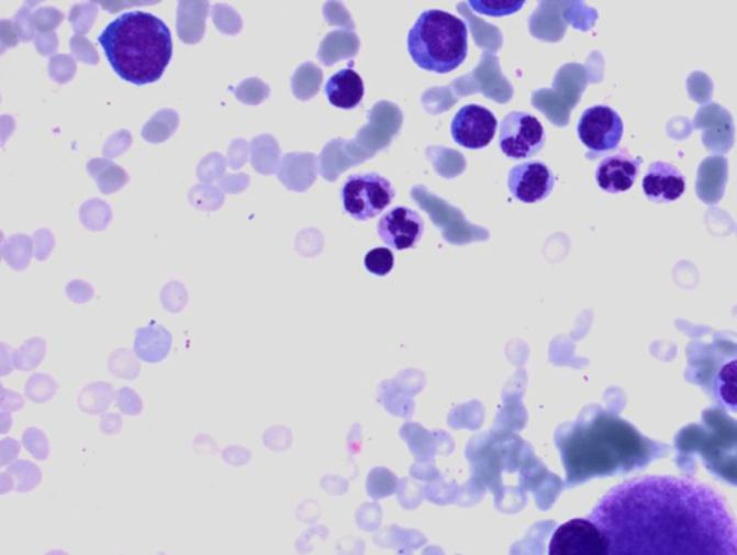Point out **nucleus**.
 <instances>
[{
  "instance_id": "obj_1",
  "label": "nucleus",
  "mask_w": 737,
  "mask_h": 555,
  "mask_svg": "<svg viewBox=\"0 0 737 555\" xmlns=\"http://www.w3.org/2000/svg\"><path fill=\"white\" fill-rule=\"evenodd\" d=\"M590 520L610 555H737V522L725 498L697 480L647 475L616 485Z\"/></svg>"
},
{
  "instance_id": "obj_2",
  "label": "nucleus",
  "mask_w": 737,
  "mask_h": 555,
  "mask_svg": "<svg viewBox=\"0 0 737 555\" xmlns=\"http://www.w3.org/2000/svg\"><path fill=\"white\" fill-rule=\"evenodd\" d=\"M568 487H577L596 476L629 471L638 455L639 436L623 420L608 413H598L588 420L562 425L556 432Z\"/></svg>"
},
{
  "instance_id": "obj_3",
  "label": "nucleus",
  "mask_w": 737,
  "mask_h": 555,
  "mask_svg": "<svg viewBox=\"0 0 737 555\" xmlns=\"http://www.w3.org/2000/svg\"><path fill=\"white\" fill-rule=\"evenodd\" d=\"M99 44L115 74L134 86L159 81L174 54L169 26L143 11L115 18L101 32Z\"/></svg>"
},
{
  "instance_id": "obj_4",
  "label": "nucleus",
  "mask_w": 737,
  "mask_h": 555,
  "mask_svg": "<svg viewBox=\"0 0 737 555\" xmlns=\"http://www.w3.org/2000/svg\"><path fill=\"white\" fill-rule=\"evenodd\" d=\"M407 53L425 71H456L468 55L467 23L442 9L422 12L407 34Z\"/></svg>"
},
{
  "instance_id": "obj_5",
  "label": "nucleus",
  "mask_w": 737,
  "mask_h": 555,
  "mask_svg": "<svg viewBox=\"0 0 737 555\" xmlns=\"http://www.w3.org/2000/svg\"><path fill=\"white\" fill-rule=\"evenodd\" d=\"M395 193L391 180L380 177L379 174L351 175L343 184V208L351 219L369 221L391 206Z\"/></svg>"
},
{
  "instance_id": "obj_6",
  "label": "nucleus",
  "mask_w": 737,
  "mask_h": 555,
  "mask_svg": "<svg viewBox=\"0 0 737 555\" xmlns=\"http://www.w3.org/2000/svg\"><path fill=\"white\" fill-rule=\"evenodd\" d=\"M546 143L544 124L526 111H510L500 127L499 146L512 159L539 155Z\"/></svg>"
},
{
  "instance_id": "obj_7",
  "label": "nucleus",
  "mask_w": 737,
  "mask_h": 555,
  "mask_svg": "<svg viewBox=\"0 0 737 555\" xmlns=\"http://www.w3.org/2000/svg\"><path fill=\"white\" fill-rule=\"evenodd\" d=\"M578 136L595 156L615 151L624 136L623 119L610 106H593L579 119Z\"/></svg>"
},
{
  "instance_id": "obj_8",
  "label": "nucleus",
  "mask_w": 737,
  "mask_h": 555,
  "mask_svg": "<svg viewBox=\"0 0 737 555\" xmlns=\"http://www.w3.org/2000/svg\"><path fill=\"white\" fill-rule=\"evenodd\" d=\"M548 555H610V540L590 518H577L555 531Z\"/></svg>"
},
{
  "instance_id": "obj_9",
  "label": "nucleus",
  "mask_w": 737,
  "mask_h": 555,
  "mask_svg": "<svg viewBox=\"0 0 737 555\" xmlns=\"http://www.w3.org/2000/svg\"><path fill=\"white\" fill-rule=\"evenodd\" d=\"M498 126L493 111L480 104L462 106L454 115L451 136L466 149H484L493 141Z\"/></svg>"
},
{
  "instance_id": "obj_10",
  "label": "nucleus",
  "mask_w": 737,
  "mask_h": 555,
  "mask_svg": "<svg viewBox=\"0 0 737 555\" xmlns=\"http://www.w3.org/2000/svg\"><path fill=\"white\" fill-rule=\"evenodd\" d=\"M424 219L407 207L392 208L378 222L379 238L398 252L415 248L424 237Z\"/></svg>"
},
{
  "instance_id": "obj_11",
  "label": "nucleus",
  "mask_w": 737,
  "mask_h": 555,
  "mask_svg": "<svg viewBox=\"0 0 737 555\" xmlns=\"http://www.w3.org/2000/svg\"><path fill=\"white\" fill-rule=\"evenodd\" d=\"M507 187L514 200L541 202L554 192L555 175L544 162H525L510 169Z\"/></svg>"
},
{
  "instance_id": "obj_12",
  "label": "nucleus",
  "mask_w": 737,
  "mask_h": 555,
  "mask_svg": "<svg viewBox=\"0 0 737 555\" xmlns=\"http://www.w3.org/2000/svg\"><path fill=\"white\" fill-rule=\"evenodd\" d=\"M641 164L643 157H634L627 151L605 157L596 168L598 187L608 193L629 191L638 178Z\"/></svg>"
},
{
  "instance_id": "obj_13",
  "label": "nucleus",
  "mask_w": 737,
  "mask_h": 555,
  "mask_svg": "<svg viewBox=\"0 0 737 555\" xmlns=\"http://www.w3.org/2000/svg\"><path fill=\"white\" fill-rule=\"evenodd\" d=\"M643 191L652 202H674L685 191L684 175L674 165L654 162L644 175Z\"/></svg>"
},
{
  "instance_id": "obj_14",
  "label": "nucleus",
  "mask_w": 737,
  "mask_h": 555,
  "mask_svg": "<svg viewBox=\"0 0 737 555\" xmlns=\"http://www.w3.org/2000/svg\"><path fill=\"white\" fill-rule=\"evenodd\" d=\"M324 92L335 108L351 110L358 108L364 100L365 82L355 69L345 68L328 78Z\"/></svg>"
},
{
  "instance_id": "obj_15",
  "label": "nucleus",
  "mask_w": 737,
  "mask_h": 555,
  "mask_svg": "<svg viewBox=\"0 0 737 555\" xmlns=\"http://www.w3.org/2000/svg\"><path fill=\"white\" fill-rule=\"evenodd\" d=\"M174 348V336L166 328L152 322L150 325L137 330L134 336L133 351L145 364H160L168 359Z\"/></svg>"
},
{
  "instance_id": "obj_16",
  "label": "nucleus",
  "mask_w": 737,
  "mask_h": 555,
  "mask_svg": "<svg viewBox=\"0 0 737 555\" xmlns=\"http://www.w3.org/2000/svg\"><path fill=\"white\" fill-rule=\"evenodd\" d=\"M115 391L113 384L109 381H92L86 384L78 391L77 407L81 413L87 415H101L109 413L111 404L115 401Z\"/></svg>"
},
{
  "instance_id": "obj_17",
  "label": "nucleus",
  "mask_w": 737,
  "mask_h": 555,
  "mask_svg": "<svg viewBox=\"0 0 737 555\" xmlns=\"http://www.w3.org/2000/svg\"><path fill=\"white\" fill-rule=\"evenodd\" d=\"M46 353H48V345H46L44 337L35 336L22 342L13 353L16 371H35L44 363Z\"/></svg>"
},
{
  "instance_id": "obj_18",
  "label": "nucleus",
  "mask_w": 737,
  "mask_h": 555,
  "mask_svg": "<svg viewBox=\"0 0 737 555\" xmlns=\"http://www.w3.org/2000/svg\"><path fill=\"white\" fill-rule=\"evenodd\" d=\"M4 470L15 479L16 493L25 495L34 492L43 484V470H41V467L35 462L18 459L12 465L4 467Z\"/></svg>"
},
{
  "instance_id": "obj_19",
  "label": "nucleus",
  "mask_w": 737,
  "mask_h": 555,
  "mask_svg": "<svg viewBox=\"0 0 737 555\" xmlns=\"http://www.w3.org/2000/svg\"><path fill=\"white\" fill-rule=\"evenodd\" d=\"M58 390L57 378L48 373H34L26 379L23 395H25L27 401L34 402L36 406H43L53 401L55 396L58 395Z\"/></svg>"
},
{
  "instance_id": "obj_20",
  "label": "nucleus",
  "mask_w": 737,
  "mask_h": 555,
  "mask_svg": "<svg viewBox=\"0 0 737 555\" xmlns=\"http://www.w3.org/2000/svg\"><path fill=\"white\" fill-rule=\"evenodd\" d=\"M107 369L115 378L136 381L142 376V360L133 349L118 348L107 359Z\"/></svg>"
},
{
  "instance_id": "obj_21",
  "label": "nucleus",
  "mask_w": 737,
  "mask_h": 555,
  "mask_svg": "<svg viewBox=\"0 0 737 555\" xmlns=\"http://www.w3.org/2000/svg\"><path fill=\"white\" fill-rule=\"evenodd\" d=\"M716 395L718 401L727 410L737 413V359L723 365L716 378Z\"/></svg>"
},
{
  "instance_id": "obj_22",
  "label": "nucleus",
  "mask_w": 737,
  "mask_h": 555,
  "mask_svg": "<svg viewBox=\"0 0 737 555\" xmlns=\"http://www.w3.org/2000/svg\"><path fill=\"white\" fill-rule=\"evenodd\" d=\"M21 442L23 448H25L35 460L45 462L49 459L51 441L48 434H46L43 429L36 428V425H31V428L23 430Z\"/></svg>"
},
{
  "instance_id": "obj_23",
  "label": "nucleus",
  "mask_w": 737,
  "mask_h": 555,
  "mask_svg": "<svg viewBox=\"0 0 737 555\" xmlns=\"http://www.w3.org/2000/svg\"><path fill=\"white\" fill-rule=\"evenodd\" d=\"M525 0H471L468 2L471 9L485 16L502 18L510 16L525 7Z\"/></svg>"
},
{
  "instance_id": "obj_24",
  "label": "nucleus",
  "mask_w": 737,
  "mask_h": 555,
  "mask_svg": "<svg viewBox=\"0 0 737 555\" xmlns=\"http://www.w3.org/2000/svg\"><path fill=\"white\" fill-rule=\"evenodd\" d=\"M114 404L118 406L119 413L127 418H138L145 411V401L133 387H120L115 392Z\"/></svg>"
},
{
  "instance_id": "obj_25",
  "label": "nucleus",
  "mask_w": 737,
  "mask_h": 555,
  "mask_svg": "<svg viewBox=\"0 0 737 555\" xmlns=\"http://www.w3.org/2000/svg\"><path fill=\"white\" fill-rule=\"evenodd\" d=\"M263 446L270 452L289 451L293 444V433L289 428L281 424H272L263 432Z\"/></svg>"
},
{
  "instance_id": "obj_26",
  "label": "nucleus",
  "mask_w": 737,
  "mask_h": 555,
  "mask_svg": "<svg viewBox=\"0 0 737 555\" xmlns=\"http://www.w3.org/2000/svg\"><path fill=\"white\" fill-rule=\"evenodd\" d=\"M393 265H395V257L391 249L387 247H378L370 249L365 257V267L366 270L372 273L375 276H387L392 271Z\"/></svg>"
},
{
  "instance_id": "obj_27",
  "label": "nucleus",
  "mask_w": 737,
  "mask_h": 555,
  "mask_svg": "<svg viewBox=\"0 0 737 555\" xmlns=\"http://www.w3.org/2000/svg\"><path fill=\"white\" fill-rule=\"evenodd\" d=\"M221 459L231 467H244L252 464L254 453L252 448L241 446V444H230V446L222 448Z\"/></svg>"
},
{
  "instance_id": "obj_28",
  "label": "nucleus",
  "mask_w": 737,
  "mask_h": 555,
  "mask_svg": "<svg viewBox=\"0 0 737 555\" xmlns=\"http://www.w3.org/2000/svg\"><path fill=\"white\" fill-rule=\"evenodd\" d=\"M25 395H21L11 388L4 387L0 384V410L8 411V413H20L26 406Z\"/></svg>"
},
{
  "instance_id": "obj_29",
  "label": "nucleus",
  "mask_w": 737,
  "mask_h": 555,
  "mask_svg": "<svg viewBox=\"0 0 737 555\" xmlns=\"http://www.w3.org/2000/svg\"><path fill=\"white\" fill-rule=\"evenodd\" d=\"M22 447V442L16 441L15 437L4 436L0 441V467L4 469L20 459Z\"/></svg>"
},
{
  "instance_id": "obj_30",
  "label": "nucleus",
  "mask_w": 737,
  "mask_h": 555,
  "mask_svg": "<svg viewBox=\"0 0 737 555\" xmlns=\"http://www.w3.org/2000/svg\"><path fill=\"white\" fill-rule=\"evenodd\" d=\"M192 451L199 456L221 455L220 444L208 433H199L192 439Z\"/></svg>"
},
{
  "instance_id": "obj_31",
  "label": "nucleus",
  "mask_w": 737,
  "mask_h": 555,
  "mask_svg": "<svg viewBox=\"0 0 737 555\" xmlns=\"http://www.w3.org/2000/svg\"><path fill=\"white\" fill-rule=\"evenodd\" d=\"M124 420L122 413H105L99 422L100 433L107 437L119 436L123 432Z\"/></svg>"
},
{
  "instance_id": "obj_32",
  "label": "nucleus",
  "mask_w": 737,
  "mask_h": 555,
  "mask_svg": "<svg viewBox=\"0 0 737 555\" xmlns=\"http://www.w3.org/2000/svg\"><path fill=\"white\" fill-rule=\"evenodd\" d=\"M13 353L15 349L7 342L0 344V377H7L9 374L15 371V363H13Z\"/></svg>"
},
{
  "instance_id": "obj_33",
  "label": "nucleus",
  "mask_w": 737,
  "mask_h": 555,
  "mask_svg": "<svg viewBox=\"0 0 737 555\" xmlns=\"http://www.w3.org/2000/svg\"><path fill=\"white\" fill-rule=\"evenodd\" d=\"M15 479L7 470H2V474H0V495L4 497V495L15 492Z\"/></svg>"
},
{
  "instance_id": "obj_34",
  "label": "nucleus",
  "mask_w": 737,
  "mask_h": 555,
  "mask_svg": "<svg viewBox=\"0 0 737 555\" xmlns=\"http://www.w3.org/2000/svg\"><path fill=\"white\" fill-rule=\"evenodd\" d=\"M12 425L13 414L8 413V411L0 410V434H2V436H7L9 430L12 429Z\"/></svg>"
}]
</instances>
